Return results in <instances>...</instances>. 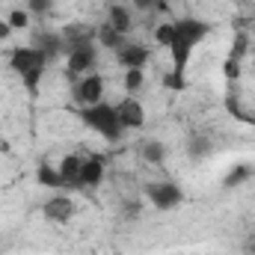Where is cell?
Wrapping results in <instances>:
<instances>
[{"mask_svg": "<svg viewBox=\"0 0 255 255\" xmlns=\"http://www.w3.org/2000/svg\"><path fill=\"white\" fill-rule=\"evenodd\" d=\"M154 6H163L160 0H133V9H154Z\"/></svg>", "mask_w": 255, "mask_h": 255, "instance_id": "cell-27", "label": "cell"}, {"mask_svg": "<svg viewBox=\"0 0 255 255\" xmlns=\"http://www.w3.org/2000/svg\"><path fill=\"white\" fill-rule=\"evenodd\" d=\"M142 193H145V199H148L157 211H172V208H178L181 199H184V190H181L175 181H151V184L142 187Z\"/></svg>", "mask_w": 255, "mask_h": 255, "instance_id": "cell-4", "label": "cell"}, {"mask_svg": "<svg viewBox=\"0 0 255 255\" xmlns=\"http://www.w3.org/2000/svg\"><path fill=\"white\" fill-rule=\"evenodd\" d=\"M139 154H142V160H145V163H151V166H160V163L166 160V145H163L160 139H145Z\"/></svg>", "mask_w": 255, "mask_h": 255, "instance_id": "cell-16", "label": "cell"}, {"mask_svg": "<svg viewBox=\"0 0 255 255\" xmlns=\"http://www.w3.org/2000/svg\"><path fill=\"white\" fill-rule=\"evenodd\" d=\"M42 214H45L48 223L65 226V223L74 217V202H71V196H68L65 190H60V193H54V196L42 205Z\"/></svg>", "mask_w": 255, "mask_h": 255, "instance_id": "cell-7", "label": "cell"}, {"mask_svg": "<svg viewBox=\"0 0 255 255\" xmlns=\"http://www.w3.org/2000/svg\"><path fill=\"white\" fill-rule=\"evenodd\" d=\"M48 63H51V60H48L39 48H33V45L15 48L12 57H9V65H12V71H15L18 77H24V74H30V71H45Z\"/></svg>", "mask_w": 255, "mask_h": 255, "instance_id": "cell-5", "label": "cell"}, {"mask_svg": "<svg viewBox=\"0 0 255 255\" xmlns=\"http://www.w3.org/2000/svg\"><path fill=\"white\" fill-rule=\"evenodd\" d=\"M6 21H9L12 30H27V27H30V12H27V9H12Z\"/></svg>", "mask_w": 255, "mask_h": 255, "instance_id": "cell-21", "label": "cell"}, {"mask_svg": "<svg viewBox=\"0 0 255 255\" xmlns=\"http://www.w3.org/2000/svg\"><path fill=\"white\" fill-rule=\"evenodd\" d=\"M148 51L142 48V45H133V42H125L119 51H116V63L122 65V68H142V65L148 63Z\"/></svg>", "mask_w": 255, "mask_h": 255, "instance_id": "cell-9", "label": "cell"}, {"mask_svg": "<svg viewBox=\"0 0 255 255\" xmlns=\"http://www.w3.org/2000/svg\"><path fill=\"white\" fill-rule=\"evenodd\" d=\"M208 148H211V142H208L205 136H196V139H190V154H193V157L208 154Z\"/></svg>", "mask_w": 255, "mask_h": 255, "instance_id": "cell-26", "label": "cell"}, {"mask_svg": "<svg viewBox=\"0 0 255 255\" xmlns=\"http://www.w3.org/2000/svg\"><path fill=\"white\" fill-rule=\"evenodd\" d=\"M226 110H229L238 122L255 128V116L250 113V110H244V107H241V101H238V95H235V92H229V95H226Z\"/></svg>", "mask_w": 255, "mask_h": 255, "instance_id": "cell-18", "label": "cell"}, {"mask_svg": "<svg viewBox=\"0 0 255 255\" xmlns=\"http://www.w3.org/2000/svg\"><path fill=\"white\" fill-rule=\"evenodd\" d=\"M163 86H166V89H175V92H181V89L187 86V80H184V74H181V71H169V74L163 77Z\"/></svg>", "mask_w": 255, "mask_h": 255, "instance_id": "cell-23", "label": "cell"}, {"mask_svg": "<svg viewBox=\"0 0 255 255\" xmlns=\"http://www.w3.org/2000/svg\"><path fill=\"white\" fill-rule=\"evenodd\" d=\"M77 116H80L83 125L92 128L95 133H101L107 142H119L122 133H125V128L119 125V119H116V107L113 104L101 101V104H92V107H80Z\"/></svg>", "mask_w": 255, "mask_h": 255, "instance_id": "cell-2", "label": "cell"}, {"mask_svg": "<svg viewBox=\"0 0 255 255\" xmlns=\"http://www.w3.org/2000/svg\"><path fill=\"white\" fill-rule=\"evenodd\" d=\"M172 39H175V27H172V24H160V27L154 30V42H157V45L169 48V45H172Z\"/></svg>", "mask_w": 255, "mask_h": 255, "instance_id": "cell-22", "label": "cell"}, {"mask_svg": "<svg viewBox=\"0 0 255 255\" xmlns=\"http://www.w3.org/2000/svg\"><path fill=\"white\" fill-rule=\"evenodd\" d=\"M107 24L116 30V33H122L128 36L130 33V27H133V18H130V9H128L125 3H113L110 9H107Z\"/></svg>", "mask_w": 255, "mask_h": 255, "instance_id": "cell-14", "label": "cell"}, {"mask_svg": "<svg viewBox=\"0 0 255 255\" xmlns=\"http://www.w3.org/2000/svg\"><path fill=\"white\" fill-rule=\"evenodd\" d=\"M51 6H54V0H27V12H33V15H48Z\"/></svg>", "mask_w": 255, "mask_h": 255, "instance_id": "cell-24", "label": "cell"}, {"mask_svg": "<svg viewBox=\"0 0 255 255\" xmlns=\"http://www.w3.org/2000/svg\"><path fill=\"white\" fill-rule=\"evenodd\" d=\"M71 101L80 107H92L104 101V77L101 74H83L71 80Z\"/></svg>", "mask_w": 255, "mask_h": 255, "instance_id": "cell-3", "label": "cell"}, {"mask_svg": "<svg viewBox=\"0 0 255 255\" xmlns=\"http://www.w3.org/2000/svg\"><path fill=\"white\" fill-rule=\"evenodd\" d=\"M128 42V36H122V33H116L110 24H104V27H98V33H95V45H101V48H107V51H119L122 45Z\"/></svg>", "mask_w": 255, "mask_h": 255, "instance_id": "cell-15", "label": "cell"}, {"mask_svg": "<svg viewBox=\"0 0 255 255\" xmlns=\"http://www.w3.org/2000/svg\"><path fill=\"white\" fill-rule=\"evenodd\" d=\"M113 107H116V119H119V125L125 128V130L128 128L133 130V128L145 125V110H142V104H139L133 95H125V98H122L119 104H113Z\"/></svg>", "mask_w": 255, "mask_h": 255, "instance_id": "cell-8", "label": "cell"}, {"mask_svg": "<svg viewBox=\"0 0 255 255\" xmlns=\"http://www.w3.org/2000/svg\"><path fill=\"white\" fill-rule=\"evenodd\" d=\"M30 45L33 48H39L48 60H54V57H60L65 54V39L63 33H36L33 39H30Z\"/></svg>", "mask_w": 255, "mask_h": 255, "instance_id": "cell-10", "label": "cell"}, {"mask_svg": "<svg viewBox=\"0 0 255 255\" xmlns=\"http://www.w3.org/2000/svg\"><path fill=\"white\" fill-rule=\"evenodd\" d=\"M172 27H175V39H172V45H169V54H172V71H181L184 74V68L190 63V51L211 33V24L208 21H199V18H178V21H172Z\"/></svg>", "mask_w": 255, "mask_h": 255, "instance_id": "cell-1", "label": "cell"}, {"mask_svg": "<svg viewBox=\"0 0 255 255\" xmlns=\"http://www.w3.org/2000/svg\"><path fill=\"white\" fill-rule=\"evenodd\" d=\"M9 36H12V27H9V21L0 18V39H9Z\"/></svg>", "mask_w": 255, "mask_h": 255, "instance_id": "cell-28", "label": "cell"}, {"mask_svg": "<svg viewBox=\"0 0 255 255\" xmlns=\"http://www.w3.org/2000/svg\"><path fill=\"white\" fill-rule=\"evenodd\" d=\"M36 181H39L42 187L54 190V193H60V190L68 193V184H65V178L60 175V169H57V166H51V163H39V169H36Z\"/></svg>", "mask_w": 255, "mask_h": 255, "instance_id": "cell-13", "label": "cell"}, {"mask_svg": "<svg viewBox=\"0 0 255 255\" xmlns=\"http://www.w3.org/2000/svg\"><path fill=\"white\" fill-rule=\"evenodd\" d=\"M247 51H250V36H247V33H238V36H235V45H232V51H229V60L244 63Z\"/></svg>", "mask_w": 255, "mask_h": 255, "instance_id": "cell-19", "label": "cell"}, {"mask_svg": "<svg viewBox=\"0 0 255 255\" xmlns=\"http://www.w3.org/2000/svg\"><path fill=\"white\" fill-rule=\"evenodd\" d=\"M223 77H226L229 83H235V80L241 77V63H235V60H226V63H223Z\"/></svg>", "mask_w": 255, "mask_h": 255, "instance_id": "cell-25", "label": "cell"}, {"mask_svg": "<svg viewBox=\"0 0 255 255\" xmlns=\"http://www.w3.org/2000/svg\"><path fill=\"white\" fill-rule=\"evenodd\" d=\"M95 54H98V48H95V42H83V45H77V48H71L68 54H65V65H68V74L77 80V77H83L92 65H95Z\"/></svg>", "mask_w": 255, "mask_h": 255, "instance_id": "cell-6", "label": "cell"}, {"mask_svg": "<svg viewBox=\"0 0 255 255\" xmlns=\"http://www.w3.org/2000/svg\"><path fill=\"white\" fill-rule=\"evenodd\" d=\"M60 175L65 178L68 190H83V181H80V169H83V157L80 154H65L60 160Z\"/></svg>", "mask_w": 255, "mask_h": 255, "instance_id": "cell-11", "label": "cell"}, {"mask_svg": "<svg viewBox=\"0 0 255 255\" xmlns=\"http://www.w3.org/2000/svg\"><path fill=\"white\" fill-rule=\"evenodd\" d=\"M142 80H145V74H142V68H128L125 71V92L128 95H133V92H139L142 89Z\"/></svg>", "mask_w": 255, "mask_h": 255, "instance_id": "cell-20", "label": "cell"}, {"mask_svg": "<svg viewBox=\"0 0 255 255\" xmlns=\"http://www.w3.org/2000/svg\"><path fill=\"white\" fill-rule=\"evenodd\" d=\"M250 178H253V166H250V163H238V166H232V172L223 178V187H226V190H235V187L247 184Z\"/></svg>", "mask_w": 255, "mask_h": 255, "instance_id": "cell-17", "label": "cell"}, {"mask_svg": "<svg viewBox=\"0 0 255 255\" xmlns=\"http://www.w3.org/2000/svg\"><path fill=\"white\" fill-rule=\"evenodd\" d=\"M80 181H83V190H95L104 181V160L101 157H83Z\"/></svg>", "mask_w": 255, "mask_h": 255, "instance_id": "cell-12", "label": "cell"}]
</instances>
